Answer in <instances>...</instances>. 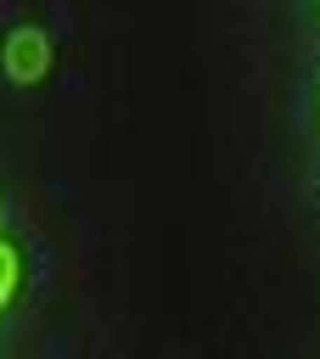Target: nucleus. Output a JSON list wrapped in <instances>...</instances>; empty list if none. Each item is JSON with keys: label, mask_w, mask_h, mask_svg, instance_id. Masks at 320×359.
Segmentation results:
<instances>
[{"label": "nucleus", "mask_w": 320, "mask_h": 359, "mask_svg": "<svg viewBox=\"0 0 320 359\" xmlns=\"http://www.w3.org/2000/svg\"><path fill=\"white\" fill-rule=\"evenodd\" d=\"M0 62H6V73H11L17 84H39V79L51 73V34H45V28H17V34L6 39Z\"/></svg>", "instance_id": "f257e3e1"}, {"label": "nucleus", "mask_w": 320, "mask_h": 359, "mask_svg": "<svg viewBox=\"0 0 320 359\" xmlns=\"http://www.w3.org/2000/svg\"><path fill=\"white\" fill-rule=\"evenodd\" d=\"M11 292H17V252L0 241V309L11 303Z\"/></svg>", "instance_id": "f03ea898"}, {"label": "nucleus", "mask_w": 320, "mask_h": 359, "mask_svg": "<svg viewBox=\"0 0 320 359\" xmlns=\"http://www.w3.org/2000/svg\"><path fill=\"white\" fill-rule=\"evenodd\" d=\"M0 224H6V208H0Z\"/></svg>", "instance_id": "7ed1b4c3"}]
</instances>
